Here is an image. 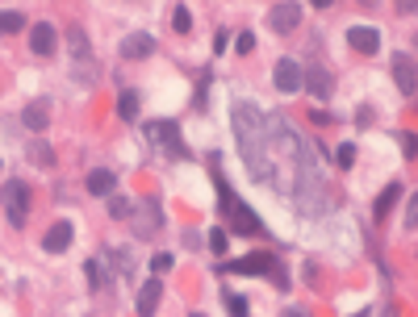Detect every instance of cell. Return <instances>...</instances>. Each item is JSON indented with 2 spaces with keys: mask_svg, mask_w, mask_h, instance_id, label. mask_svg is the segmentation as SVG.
<instances>
[{
  "mask_svg": "<svg viewBox=\"0 0 418 317\" xmlns=\"http://www.w3.org/2000/svg\"><path fill=\"white\" fill-rule=\"evenodd\" d=\"M268 268H277L268 251H260V255H251V259H238V263H234V272H268Z\"/></svg>",
  "mask_w": 418,
  "mask_h": 317,
  "instance_id": "2e32d148",
  "label": "cell"
},
{
  "mask_svg": "<svg viewBox=\"0 0 418 317\" xmlns=\"http://www.w3.org/2000/svg\"><path fill=\"white\" fill-rule=\"evenodd\" d=\"M402 150H406V159H414V134H402Z\"/></svg>",
  "mask_w": 418,
  "mask_h": 317,
  "instance_id": "1f68e13d",
  "label": "cell"
},
{
  "mask_svg": "<svg viewBox=\"0 0 418 317\" xmlns=\"http://www.w3.org/2000/svg\"><path fill=\"white\" fill-rule=\"evenodd\" d=\"M84 272H88V288H96V292H100V288H109V272H105V263H100V259H88V263H84Z\"/></svg>",
  "mask_w": 418,
  "mask_h": 317,
  "instance_id": "e0dca14e",
  "label": "cell"
},
{
  "mask_svg": "<svg viewBox=\"0 0 418 317\" xmlns=\"http://www.w3.org/2000/svg\"><path fill=\"white\" fill-rule=\"evenodd\" d=\"M347 46H352L356 54H376V50H381V34H376L372 25H352V30H347Z\"/></svg>",
  "mask_w": 418,
  "mask_h": 317,
  "instance_id": "5b68a950",
  "label": "cell"
},
{
  "mask_svg": "<svg viewBox=\"0 0 418 317\" xmlns=\"http://www.w3.org/2000/svg\"><path fill=\"white\" fill-rule=\"evenodd\" d=\"M67 42H71V54H76V59H88V38H84L80 30H67Z\"/></svg>",
  "mask_w": 418,
  "mask_h": 317,
  "instance_id": "484cf974",
  "label": "cell"
},
{
  "mask_svg": "<svg viewBox=\"0 0 418 317\" xmlns=\"http://www.w3.org/2000/svg\"><path fill=\"white\" fill-rule=\"evenodd\" d=\"M159 297H163V280L155 275V280H146L139 288V317H155L159 309Z\"/></svg>",
  "mask_w": 418,
  "mask_h": 317,
  "instance_id": "52a82bcc",
  "label": "cell"
},
{
  "mask_svg": "<svg viewBox=\"0 0 418 317\" xmlns=\"http://www.w3.org/2000/svg\"><path fill=\"white\" fill-rule=\"evenodd\" d=\"M251 50H255V34H247V30H243V34L234 38V54H251Z\"/></svg>",
  "mask_w": 418,
  "mask_h": 317,
  "instance_id": "f1b7e54d",
  "label": "cell"
},
{
  "mask_svg": "<svg viewBox=\"0 0 418 317\" xmlns=\"http://www.w3.org/2000/svg\"><path fill=\"white\" fill-rule=\"evenodd\" d=\"M414 226H418V201L410 196L406 201V229H414Z\"/></svg>",
  "mask_w": 418,
  "mask_h": 317,
  "instance_id": "f546056e",
  "label": "cell"
},
{
  "mask_svg": "<svg viewBox=\"0 0 418 317\" xmlns=\"http://www.w3.org/2000/svg\"><path fill=\"white\" fill-rule=\"evenodd\" d=\"M310 121H314V126H330V121H335V117H330V113H326V109H314V113H310Z\"/></svg>",
  "mask_w": 418,
  "mask_h": 317,
  "instance_id": "4dcf8cb0",
  "label": "cell"
},
{
  "mask_svg": "<svg viewBox=\"0 0 418 317\" xmlns=\"http://www.w3.org/2000/svg\"><path fill=\"white\" fill-rule=\"evenodd\" d=\"M155 229H159V201L146 196V201H142V222L134 226V234H139V238H151Z\"/></svg>",
  "mask_w": 418,
  "mask_h": 317,
  "instance_id": "7c38bea8",
  "label": "cell"
},
{
  "mask_svg": "<svg viewBox=\"0 0 418 317\" xmlns=\"http://www.w3.org/2000/svg\"><path fill=\"white\" fill-rule=\"evenodd\" d=\"M117 117H122V121H134V117H139V96H134V92H122V96H117Z\"/></svg>",
  "mask_w": 418,
  "mask_h": 317,
  "instance_id": "d6986e66",
  "label": "cell"
},
{
  "mask_svg": "<svg viewBox=\"0 0 418 317\" xmlns=\"http://www.w3.org/2000/svg\"><path fill=\"white\" fill-rule=\"evenodd\" d=\"M393 80H397V88H402V96H414V80H418V71H414V54H397L393 59Z\"/></svg>",
  "mask_w": 418,
  "mask_h": 317,
  "instance_id": "8992f818",
  "label": "cell"
},
{
  "mask_svg": "<svg viewBox=\"0 0 418 317\" xmlns=\"http://www.w3.org/2000/svg\"><path fill=\"white\" fill-rule=\"evenodd\" d=\"M209 246H214V255H226V251H231V238H226V229H209Z\"/></svg>",
  "mask_w": 418,
  "mask_h": 317,
  "instance_id": "4316f807",
  "label": "cell"
},
{
  "mask_svg": "<svg viewBox=\"0 0 418 317\" xmlns=\"http://www.w3.org/2000/svg\"><path fill=\"white\" fill-rule=\"evenodd\" d=\"M113 188H117V176H113V172H105V167L88 172V192H93V196H113Z\"/></svg>",
  "mask_w": 418,
  "mask_h": 317,
  "instance_id": "5bb4252c",
  "label": "cell"
},
{
  "mask_svg": "<svg viewBox=\"0 0 418 317\" xmlns=\"http://www.w3.org/2000/svg\"><path fill=\"white\" fill-rule=\"evenodd\" d=\"M301 84L310 88V96H318V100H326V96L335 92V80H330V71H323V67H310V71H301Z\"/></svg>",
  "mask_w": 418,
  "mask_h": 317,
  "instance_id": "9c48e42d",
  "label": "cell"
},
{
  "mask_svg": "<svg viewBox=\"0 0 418 317\" xmlns=\"http://www.w3.org/2000/svg\"><path fill=\"white\" fill-rule=\"evenodd\" d=\"M155 50V38L151 34H126L122 38V59H146Z\"/></svg>",
  "mask_w": 418,
  "mask_h": 317,
  "instance_id": "8fae6325",
  "label": "cell"
},
{
  "mask_svg": "<svg viewBox=\"0 0 418 317\" xmlns=\"http://www.w3.org/2000/svg\"><path fill=\"white\" fill-rule=\"evenodd\" d=\"M25 25V13H17V8H4L0 13V34H17Z\"/></svg>",
  "mask_w": 418,
  "mask_h": 317,
  "instance_id": "ffe728a7",
  "label": "cell"
},
{
  "mask_svg": "<svg viewBox=\"0 0 418 317\" xmlns=\"http://www.w3.org/2000/svg\"><path fill=\"white\" fill-rule=\"evenodd\" d=\"M272 80H277L280 92H297V88H301V67H297V59H280Z\"/></svg>",
  "mask_w": 418,
  "mask_h": 317,
  "instance_id": "30bf717a",
  "label": "cell"
},
{
  "mask_svg": "<svg viewBox=\"0 0 418 317\" xmlns=\"http://www.w3.org/2000/svg\"><path fill=\"white\" fill-rule=\"evenodd\" d=\"M54 46H59L54 25H50V21H34V30H30V50H34L38 59H50V54H54Z\"/></svg>",
  "mask_w": 418,
  "mask_h": 317,
  "instance_id": "3957f363",
  "label": "cell"
},
{
  "mask_svg": "<svg viewBox=\"0 0 418 317\" xmlns=\"http://www.w3.org/2000/svg\"><path fill=\"white\" fill-rule=\"evenodd\" d=\"M71 238H76V226L63 217V222H54V226L47 229V238H42V251H47V255H63V251L71 246Z\"/></svg>",
  "mask_w": 418,
  "mask_h": 317,
  "instance_id": "277c9868",
  "label": "cell"
},
{
  "mask_svg": "<svg viewBox=\"0 0 418 317\" xmlns=\"http://www.w3.org/2000/svg\"><path fill=\"white\" fill-rule=\"evenodd\" d=\"M0 201H4V213H8V226H25L30 217V188L21 180H8L0 188Z\"/></svg>",
  "mask_w": 418,
  "mask_h": 317,
  "instance_id": "6da1fadb",
  "label": "cell"
},
{
  "mask_svg": "<svg viewBox=\"0 0 418 317\" xmlns=\"http://www.w3.org/2000/svg\"><path fill=\"white\" fill-rule=\"evenodd\" d=\"M109 255H113V263H117L126 275H134V255H130L126 246H109Z\"/></svg>",
  "mask_w": 418,
  "mask_h": 317,
  "instance_id": "7402d4cb",
  "label": "cell"
},
{
  "mask_svg": "<svg viewBox=\"0 0 418 317\" xmlns=\"http://www.w3.org/2000/svg\"><path fill=\"white\" fill-rule=\"evenodd\" d=\"M172 263H176V259H172L168 251H159V255L151 259V272H155V275H163V272H172Z\"/></svg>",
  "mask_w": 418,
  "mask_h": 317,
  "instance_id": "83f0119b",
  "label": "cell"
},
{
  "mask_svg": "<svg viewBox=\"0 0 418 317\" xmlns=\"http://www.w3.org/2000/svg\"><path fill=\"white\" fill-rule=\"evenodd\" d=\"M188 317H205V313H188Z\"/></svg>",
  "mask_w": 418,
  "mask_h": 317,
  "instance_id": "836d02e7",
  "label": "cell"
},
{
  "mask_svg": "<svg viewBox=\"0 0 418 317\" xmlns=\"http://www.w3.org/2000/svg\"><path fill=\"white\" fill-rule=\"evenodd\" d=\"M25 155H30V163H38V167H50V163H54V150H50L47 142H30Z\"/></svg>",
  "mask_w": 418,
  "mask_h": 317,
  "instance_id": "ac0fdd59",
  "label": "cell"
},
{
  "mask_svg": "<svg viewBox=\"0 0 418 317\" xmlns=\"http://www.w3.org/2000/svg\"><path fill=\"white\" fill-rule=\"evenodd\" d=\"M134 213V201H126V196H109V217H117V222H126Z\"/></svg>",
  "mask_w": 418,
  "mask_h": 317,
  "instance_id": "44dd1931",
  "label": "cell"
},
{
  "mask_svg": "<svg viewBox=\"0 0 418 317\" xmlns=\"http://www.w3.org/2000/svg\"><path fill=\"white\" fill-rule=\"evenodd\" d=\"M335 163L347 172V167L356 163V146H352V142H339V146H335Z\"/></svg>",
  "mask_w": 418,
  "mask_h": 317,
  "instance_id": "cb8c5ba5",
  "label": "cell"
},
{
  "mask_svg": "<svg viewBox=\"0 0 418 317\" xmlns=\"http://www.w3.org/2000/svg\"><path fill=\"white\" fill-rule=\"evenodd\" d=\"M397 196H402V184H389V188L376 196V205H372V217H389V209L397 205Z\"/></svg>",
  "mask_w": 418,
  "mask_h": 317,
  "instance_id": "9a60e30c",
  "label": "cell"
},
{
  "mask_svg": "<svg viewBox=\"0 0 418 317\" xmlns=\"http://www.w3.org/2000/svg\"><path fill=\"white\" fill-rule=\"evenodd\" d=\"M222 301H226V309H231V317H247V313H251V309H247V301H243L238 292H231V288L222 292Z\"/></svg>",
  "mask_w": 418,
  "mask_h": 317,
  "instance_id": "603a6c76",
  "label": "cell"
},
{
  "mask_svg": "<svg viewBox=\"0 0 418 317\" xmlns=\"http://www.w3.org/2000/svg\"><path fill=\"white\" fill-rule=\"evenodd\" d=\"M284 317H310V313H306V309H289Z\"/></svg>",
  "mask_w": 418,
  "mask_h": 317,
  "instance_id": "d6a6232c",
  "label": "cell"
},
{
  "mask_svg": "<svg viewBox=\"0 0 418 317\" xmlns=\"http://www.w3.org/2000/svg\"><path fill=\"white\" fill-rule=\"evenodd\" d=\"M226 209H231V222L238 234H247V238H255L260 234V222H255V213L243 205V201H226Z\"/></svg>",
  "mask_w": 418,
  "mask_h": 317,
  "instance_id": "ba28073f",
  "label": "cell"
},
{
  "mask_svg": "<svg viewBox=\"0 0 418 317\" xmlns=\"http://www.w3.org/2000/svg\"><path fill=\"white\" fill-rule=\"evenodd\" d=\"M268 25H272L277 34H293V30L301 25V4H289V0L268 4Z\"/></svg>",
  "mask_w": 418,
  "mask_h": 317,
  "instance_id": "7a4b0ae2",
  "label": "cell"
},
{
  "mask_svg": "<svg viewBox=\"0 0 418 317\" xmlns=\"http://www.w3.org/2000/svg\"><path fill=\"white\" fill-rule=\"evenodd\" d=\"M172 25H176V34H188V30H192V13H188L185 4L172 8Z\"/></svg>",
  "mask_w": 418,
  "mask_h": 317,
  "instance_id": "d4e9b609",
  "label": "cell"
},
{
  "mask_svg": "<svg viewBox=\"0 0 418 317\" xmlns=\"http://www.w3.org/2000/svg\"><path fill=\"white\" fill-rule=\"evenodd\" d=\"M21 121H25L30 130H47V121H50V100H34V104H25Z\"/></svg>",
  "mask_w": 418,
  "mask_h": 317,
  "instance_id": "4fadbf2b",
  "label": "cell"
}]
</instances>
